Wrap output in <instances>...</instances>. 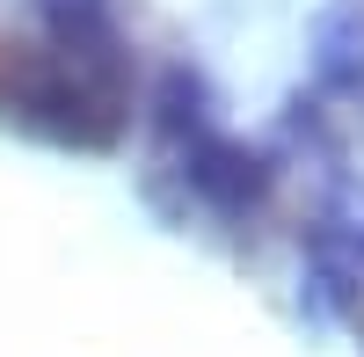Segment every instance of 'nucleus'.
Returning <instances> with one entry per match:
<instances>
[{"mask_svg":"<svg viewBox=\"0 0 364 357\" xmlns=\"http://www.w3.org/2000/svg\"><path fill=\"white\" fill-rule=\"evenodd\" d=\"M0 117L51 146H102L124 139L132 124V51L117 44H37L22 66L0 80Z\"/></svg>","mask_w":364,"mask_h":357,"instance_id":"f257e3e1","label":"nucleus"},{"mask_svg":"<svg viewBox=\"0 0 364 357\" xmlns=\"http://www.w3.org/2000/svg\"><path fill=\"white\" fill-rule=\"evenodd\" d=\"M299 284L321 321H350L364 314V219L328 212L299 233Z\"/></svg>","mask_w":364,"mask_h":357,"instance_id":"f03ea898","label":"nucleus"},{"mask_svg":"<svg viewBox=\"0 0 364 357\" xmlns=\"http://www.w3.org/2000/svg\"><path fill=\"white\" fill-rule=\"evenodd\" d=\"M175 175H182V190H190L211 219H248V212H262L269 183H277L255 146H240V139H226V132L182 146V154H175Z\"/></svg>","mask_w":364,"mask_h":357,"instance_id":"7ed1b4c3","label":"nucleus"},{"mask_svg":"<svg viewBox=\"0 0 364 357\" xmlns=\"http://www.w3.org/2000/svg\"><path fill=\"white\" fill-rule=\"evenodd\" d=\"M314 80L328 95H364V0H343L314 22Z\"/></svg>","mask_w":364,"mask_h":357,"instance_id":"20e7f679","label":"nucleus"},{"mask_svg":"<svg viewBox=\"0 0 364 357\" xmlns=\"http://www.w3.org/2000/svg\"><path fill=\"white\" fill-rule=\"evenodd\" d=\"M146 110H154V139L168 146V154L211 139V87H204V73H190V66H168V73L154 80V95H146Z\"/></svg>","mask_w":364,"mask_h":357,"instance_id":"39448f33","label":"nucleus"},{"mask_svg":"<svg viewBox=\"0 0 364 357\" xmlns=\"http://www.w3.org/2000/svg\"><path fill=\"white\" fill-rule=\"evenodd\" d=\"M44 44H117V0H29Z\"/></svg>","mask_w":364,"mask_h":357,"instance_id":"423d86ee","label":"nucleus"}]
</instances>
